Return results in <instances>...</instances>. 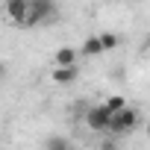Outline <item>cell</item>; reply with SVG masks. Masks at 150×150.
I'll list each match as a JSON object with an SVG mask.
<instances>
[{"mask_svg": "<svg viewBox=\"0 0 150 150\" xmlns=\"http://www.w3.org/2000/svg\"><path fill=\"white\" fill-rule=\"evenodd\" d=\"M3 12H6V18H9L15 27H27V18H30V0H6Z\"/></svg>", "mask_w": 150, "mask_h": 150, "instance_id": "4", "label": "cell"}, {"mask_svg": "<svg viewBox=\"0 0 150 150\" xmlns=\"http://www.w3.org/2000/svg\"><path fill=\"white\" fill-rule=\"evenodd\" d=\"M59 9L56 3H50V0H30V18H27V27H44L50 21H56Z\"/></svg>", "mask_w": 150, "mask_h": 150, "instance_id": "1", "label": "cell"}, {"mask_svg": "<svg viewBox=\"0 0 150 150\" xmlns=\"http://www.w3.org/2000/svg\"><path fill=\"white\" fill-rule=\"evenodd\" d=\"M147 135H150V124H147Z\"/></svg>", "mask_w": 150, "mask_h": 150, "instance_id": "12", "label": "cell"}, {"mask_svg": "<svg viewBox=\"0 0 150 150\" xmlns=\"http://www.w3.org/2000/svg\"><path fill=\"white\" fill-rule=\"evenodd\" d=\"M86 124L94 129V132H109V127H112V112L100 103V106H91L88 112H86Z\"/></svg>", "mask_w": 150, "mask_h": 150, "instance_id": "2", "label": "cell"}, {"mask_svg": "<svg viewBox=\"0 0 150 150\" xmlns=\"http://www.w3.org/2000/svg\"><path fill=\"white\" fill-rule=\"evenodd\" d=\"M80 53H83V56H100V53H106L103 44H100V35H88V38L83 41Z\"/></svg>", "mask_w": 150, "mask_h": 150, "instance_id": "7", "label": "cell"}, {"mask_svg": "<svg viewBox=\"0 0 150 150\" xmlns=\"http://www.w3.org/2000/svg\"><path fill=\"white\" fill-rule=\"evenodd\" d=\"M53 59H56V68H74L77 65V50L74 47H59Z\"/></svg>", "mask_w": 150, "mask_h": 150, "instance_id": "6", "label": "cell"}, {"mask_svg": "<svg viewBox=\"0 0 150 150\" xmlns=\"http://www.w3.org/2000/svg\"><path fill=\"white\" fill-rule=\"evenodd\" d=\"M103 106H106V109H109V112H112V118H115V115H118V112H124V109H127V100H124V97H121V94H112V97H109V100H106V103H103Z\"/></svg>", "mask_w": 150, "mask_h": 150, "instance_id": "8", "label": "cell"}, {"mask_svg": "<svg viewBox=\"0 0 150 150\" xmlns=\"http://www.w3.org/2000/svg\"><path fill=\"white\" fill-rule=\"evenodd\" d=\"M118 41H121V38H118L115 33H100V44H103V50H115Z\"/></svg>", "mask_w": 150, "mask_h": 150, "instance_id": "9", "label": "cell"}, {"mask_svg": "<svg viewBox=\"0 0 150 150\" xmlns=\"http://www.w3.org/2000/svg\"><path fill=\"white\" fill-rule=\"evenodd\" d=\"M138 121H141V118H138V109L127 106L124 112H118V115L112 118L109 132H118V135H121V132H129V129H135V127H138Z\"/></svg>", "mask_w": 150, "mask_h": 150, "instance_id": "3", "label": "cell"}, {"mask_svg": "<svg viewBox=\"0 0 150 150\" xmlns=\"http://www.w3.org/2000/svg\"><path fill=\"white\" fill-rule=\"evenodd\" d=\"M77 77H80V68H77V65H74V68H56V71L50 74V80H53L56 86H71Z\"/></svg>", "mask_w": 150, "mask_h": 150, "instance_id": "5", "label": "cell"}, {"mask_svg": "<svg viewBox=\"0 0 150 150\" xmlns=\"http://www.w3.org/2000/svg\"><path fill=\"white\" fill-rule=\"evenodd\" d=\"M47 150H71V147H68V141H65V138H50Z\"/></svg>", "mask_w": 150, "mask_h": 150, "instance_id": "10", "label": "cell"}, {"mask_svg": "<svg viewBox=\"0 0 150 150\" xmlns=\"http://www.w3.org/2000/svg\"><path fill=\"white\" fill-rule=\"evenodd\" d=\"M100 150H115V141H103V144H100Z\"/></svg>", "mask_w": 150, "mask_h": 150, "instance_id": "11", "label": "cell"}]
</instances>
